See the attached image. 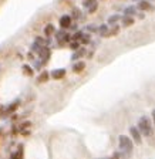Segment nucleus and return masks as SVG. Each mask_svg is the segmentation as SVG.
Wrapping results in <instances>:
<instances>
[{
	"instance_id": "nucleus-5",
	"label": "nucleus",
	"mask_w": 155,
	"mask_h": 159,
	"mask_svg": "<svg viewBox=\"0 0 155 159\" xmlns=\"http://www.w3.org/2000/svg\"><path fill=\"white\" fill-rule=\"evenodd\" d=\"M50 77L54 80H61L66 77V68H56L50 73Z\"/></svg>"
},
{
	"instance_id": "nucleus-26",
	"label": "nucleus",
	"mask_w": 155,
	"mask_h": 159,
	"mask_svg": "<svg viewBox=\"0 0 155 159\" xmlns=\"http://www.w3.org/2000/svg\"><path fill=\"white\" fill-rule=\"evenodd\" d=\"M97 7H98V2H97V3H94L92 6H90L87 10H88V13L91 14V13H96V11H97Z\"/></svg>"
},
{
	"instance_id": "nucleus-8",
	"label": "nucleus",
	"mask_w": 155,
	"mask_h": 159,
	"mask_svg": "<svg viewBox=\"0 0 155 159\" xmlns=\"http://www.w3.org/2000/svg\"><path fill=\"white\" fill-rule=\"evenodd\" d=\"M97 33L101 37H110V30H108V24H101L97 30Z\"/></svg>"
},
{
	"instance_id": "nucleus-9",
	"label": "nucleus",
	"mask_w": 155,
	"mask_h": 159,
	"mask_svg": "<svg viewBox=\"0 0 155 159\" xmlns=\"http://www.w3.org/2000/svg\"><path fill=\"white\" fill-rule=\"evenodd\" d=\"M137 14V7L135 6H127L124 9V16H128V17H134Z\"/></svg>"
},
{
	"instance_id": "nucleus-15",
	"label": "nucleus",
	"mask_w": 155,
	"mask_h": 159,
	"mask_svg": "<svg viewBox=\"0 0 155 159\" xmlns=\"http://www.w3.org/2000/svg\"><path fill=\"white\" fill-rule=\"evenodd\" d=\"M71 19H76V20L84 19V16L81 14V10L77 9V7H74V9H73V13H71Z\"/></svg>"
},
{
	"instance_id": "nucleus-31",
	"label": "nucleus",
	"mask_w": 155,
	"mask_h": 159,
	"mask_svg": "<svg viewBox=\"0 0 155 159\" xmlns=\"http://www.w3.org/2000/svg\"><path fill=\"white\" fill-rule=\"evenodd\" d=\"M134 2H141V0H134Z\"/></svg>"
},
{
	"instance_id": "nucleus-7",
	"label": "nucleus",
	"mask_w": 155,
	"mask_h": 159,
	"mask_svg": "<svg viewBox=\"0 0 155 159\" xmlns=\"http://www.w3.org/2000/svg\"><path fill=\"white\" fill-rule=\"evenodd\" d=\"M84 54H86V47H80L77 51H74V53L71 54V60H74V61H78V60L81 58Z\"/></svg>"
},
{
	"instance_id": "nucleus-4",
	"label": "nucleus",
	"mask_w": 155,
	"mask_h": 159,
	"mask_svg": "<svg viewBox=\"0 0 155 159\" xmlns=\"http://www.w3.org/2000/svg\"><path fill=\"white\" fill-rule=\"evenodd\" d=\"M71 21H73V19H71V16L70 14H64V16L60 17V29H63V30H67L70 29V26H71Z\"/></svg>"
},
{
	"instance_id": "nucleus-23",
	"label": "nucleus",
	"mask_w": 155,
	"mask_h": 159,
	"mask_svg": "<svg viewBox=\"0 0 155 159\" xmlns=\"http://www.w3.org/2000/svg\"><path fill=\"white\" fill-rule=\"evenodd\" d=\"M23 70H24V73H26L27 75H30V77H31V75L34 74V70L31 68L30 66H27V64H24V66H23Z\"/></svg>"
},
{
	"instance_id": "nucleus-16",
	"label": "nucleus",
	"mask_w": 155,
	"mask_h": 159,
	"mask_svg": "<svg viewBox=\"0 0 155 159\" xmlns=\"http://www.w3.org/2000/svg\"><path fill=\"white\" fill-rule=\"evenodd\" d=\"M118 20H121V16H120V14H112V16H110L108 17V26H114V24H117Z\"/></svg>"
},
{
	"instance_id": "nucleus-1",
	"label": "nucleus",
	"mask_w": 155,
	"mask_h": 159,
	"mask_svg": "<svg viewBox=\"0 0 155 159\" xmlns=\"http://www.w3.org/2000/svg\"><path fill=\"white\" fill-rule=\"evenodd\" d=\"M137 128H138L139 134L144 136H151L152 132H154V125H152V122L147 116H141V118H139Z\"/></svg>"
},
{
	"instance_id": "nucleus-32",
	"label": "nucleus",
	"mask_w": 155,
	"mask_h": 159,
	"mask_svg": "<svg viewBox=\"0 0 155 159\" xmlns=\"http://www.w3.org/2000/svg\"><path fill=\"white\" fill-rule=\"evenodd\" d=\"M148 2H149V0H148Z\"/></svg>"
},
{
	"instance_id": "nucleus-29",
	"label": "nucleus",
	"mask_w": 155,
	"mask_h": 159,
	"mask_svg": "<svg viewBox=\"0 0 155 159\" xmlns=\"http://www.w3.org/2000/svg\"><path fill=\"white\" fill-rule=\"evenodd\" d=\"M152 125H154V128H155V109L152 111Z\"/></svg>"
},
{
	"instance_id": "nucleus-20",
	"label": "nucleus",
	"mask_w": 155,
	"mask_h": 159,
	"mask_svg": "<svg viewBox=\"0 0 155 159\" xmlns=\"http://www.w3.org/2000/svg\"><path fill=\"white\" fill-rule=\"evenodd\" d=\"M40 50H41V46H39V44L37 43H33L31 44V47H30V51H31V53H36V54H39L40 53Z\"/></svg>"
},
{
	"instance_id": "nucleus-14",
	"label": "nucleus",
	"mask_w": 155,
	"mask_h": 159,
	"mask_svg": "<svg viewBox=\"0 0 155 159\" xmlns=\"http://www.w3.org/2000/svg\"><path fill=\"white\" fill-rule=\"evenodd\" d=\"M54 33H56V27H54L53 24H47V26L44 27V34H46L47 37L53 36Z\"/></svg>"
},
{
	"instance_id": "nucleus-12",
	"label": "nucleus",
	"mask_w": 155,
	"mask_h": 159,
	"mask_svg": "<svg viewBox=\"0 0 155 159\" xmlns=\"http://www.w3.org/2000/svg\"><path fill=\"white\" fill-rule=\"evenodd\" d=\"M49 78H50V73L49 71H43V73L40 74L39 77H37V83H47L49 81Z\"/></svg>"
},
{
	"instance_id": "nucleus-25",
	"label": "nucleus",
	"mask_w": 155,
	"mask_h": 159,
	"mask_svg": "<svg viewBox=\"0 0 155 159\" xmlns=\"http://www.w3.org/2000/svg\"><path fill=\"white\" fill-rule=\"evenodd\" d=\"M94 3H97V0H82V6L86 7V9H88V7L92 6Z\"/></svg>"
},
{
	"instance_id": "nucleus-11",
	"label": "nucleus",
	"mask_w": 155,
	"mask_h": 159,
	"mask_svg": "<svg viewBox=\"0 0 155 159\" xmlns=\"http://www.w3.org/2000/svg\"><path fill=\"white\" fill-rule=\"evenodd\" d=\"M121 24L124 27H129L134 24V17H128V16H122L121 17Z\"/></svg>"
},
{
	"instance_id": "nucleus-13",
	"label": "nucleus",
	"mask_w": 155,
	"mask_h": 159,
	"mask_svg": "<svg viewBox=\"0 0 155 159\" xmlns=\"http://www.w3.org/2000/svg\"><path fill=\"white\" fill-rule=\"evenodd\" d=\"M56 40L59 41V43H61L63 41V39L66 37V34H67V31L66 30H63V29H60V30H56Z\"/></svg>"
},
{
	"instance_id": "nucleus-17",
	"label": "nucleus",
	"mask_w": 155,
	"mask_h": 159,
	"mask_svg": "<svg viewBox=\"0 0 155 159\" xmlns=\"http://www.w3.org/2000/svg\"><path fill=\"white\" fill-rule=\"evenodd\" d=\"M82 36H84V31H81V30H78V31H76V33L71 36V41H81Z\"/></svg>"
},
{
	"instance_id": "nucleus-24",
	"label": "nucleus",
	"mask_w": 155,
	"mask_h": 159,
	"mask_svg": "<svg viewBox=\"0 0 155 159\" xmlns=\"http://www.w3.org/2000/svg\"><path fill=\"white\" fill-rule=\"evenodd\" d=\"M86 29H87V31H88V33L91 34V33H97V30H98V27H97L96 24H88V26H87Z\"/></svg>"
},
{
	"instance_id": "nucleus-2",
	"label": "nucleus",
	"mask_w": 155,
	"mask_h": 159,
	"mask_svg": "<svg viewBox=\"0 0 155 159\" xmlns=\"http://www.w3.org/2000/svg\"><path fill=\"white\" fill-rule=\"evenodd\" d=\"M118 143H120V149H121L124 153L129 155V153L132 152V148H134V142H132L131 138H128V136H125V135H120Z\"/></svg>"
},
{
	"instance_id": "nucleus-10",
	"label": "nucleus",
	"mask_w": 155,
	"mask_h": 159,
	"mask_svg": "<svg viewBox=\"0 0 155 159\" xmlns=\"http://www.w3.org/2000/svg\"><path fill=\"white\" fill-rule=\"evenodd\" d=\"M86 68V63L84 61H77V63L73 64V71L74 73H81Z\"/></svg>"
},
{
	"instance_id": "nucleus-21",
	"label": "nucleus",
	"mask_w": 155,
	"mask_h": 159,
	"mask_svg": "<svg viewBox=\"0 0 155 159\" xmlns=\"http://www.w3.org/2000/svg\"><path fill=\"white\" fill-rule=\"evenodd\" d=\"M68 46H70V48L73 50V51H77V50L81 47V43H80V41H71Z\"/></svg>"
},
{
	"instance_id": "nucleus-19",
	"label": "nucleus",
	"mask_w": 155,
	"mask_h": 159,
	"mask_svg": "<svg viewBox=\"0 0 155 159\" xmlns=\"http://www.w3.org/2000/svg\"><path fill=\"white\" fill-rule=\"evenodd\" d=\"M90 41H91V34H90V33H84V36H82V39H81V41H80V43H81V44H88Z\"/></svg>"
},
{
	"instance_id": "nucleus-30",
	"label": "nucleus",
	"mask_w": 155,
	"mask_h": 159,
	"mask_svg": "<svg viewBox=\"0 0 155 159\" xmlns=\"http://www.w3.org/2000/svg\"><path fill=\"white\" fill-rule=\"evenodd\" d=\"M137 14H138V19H144V17H145V14H144V13H137Z\"/></svg>"
},
{
	"instance_id": "nucleus-22",
	"label": "nucleus",
	"mask_w": 155,
	"mask_h": 159,
	"mask_svg": "<svg viewBox=\"0 0 155 159\" xmlns=\"http://www.w3.org/2000/svg\"><path fill=\"white\" fill-rule=\"evenodd\" d=\"M19 102H20L19 99H17V101H14V102H13V104H12V105H10V107H9V108H7V109H6V114H10V112H13L14 109H16V108H17V105H19Z\"/></svg>"
},
{
	"instance_id": "nucleus-3",
	"label": "nucleus",
	"mask_w": 155,
	"mask_h": 159,
	"mask_svg": "<svg viewBox=\"0 0 155 159\" xmlns=\"http://www.w3.org/2000/svg\"><path fill=\"white\" fill-rule=\"evenodd\" d=\"M129 134H131V138H132V142H135L137 145H141L142 143V138H141V134H139L138 128H135V126H131L129 128Z\"/></svg>"
},
{
	"instance_id": "nucleus-18",
	"label": "nucleus",
	"mask_w": 155,
	"mask_h": 159,
	"mask_svg": "<svg viewBox=\"0 0 155 159\" xmlns=\"http://www.w3.org/2000/svg\"><path fill=\"white\" fill-rule=\"evenodd\" d=\"M118 33H120V26H118V24L111 26V29H110V37H111V36H117Z\"/></svg>"
},
{
	"instance_id": "nucleus-27",
	"label": "nucleus",
	"mask_w": 155,
	"mask_h": 159,
	"mask_svg": "<svg viewBox=\"0 0 155 159\" xmlns=\"http://www.w3.org/2000/svg\"><path fill=\"white\" fill-rule=\"evenodd\" d=\"M41 66H43V64H41V60H40V61H34V67H36V70H40Z\"/></svg>"
},
{
	"instance_id": "nucleus-28",
	"label": "nucleus",
	"mask_w": 155,
	"mask_h": 159,
	"mask_svg": "<svg viewBox=\"0 0 155 159\" xmlns=\"http://www.w3.org/2000/svg\"><path fill=\"white\" fill-rule=\"evenodd\" d=\"M104 159H120V153H118V152H115L112 156H110V158H104Z\"/></svg>"
},
{
	"instance_id": "nucleus-6",
	"label": "nucleus",
	"mask_w": 155,
	"mask_h": 159,
	"mask_svg": "<svg viewBox=\"0 0 155 159\" xmlns=\"http://www.w3.org/2000/svg\"><path fill=\"white\" fill-rule=\"evenodd\" d=\"M137 10H141V11H147V10H154V6L149 3L148 0H141L137 4Z\"/></svg>"
}]
</instances>
